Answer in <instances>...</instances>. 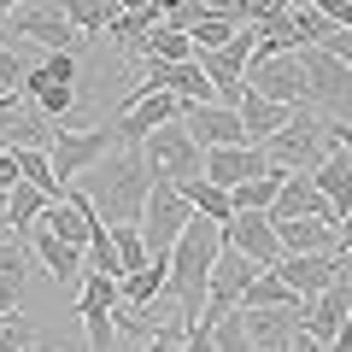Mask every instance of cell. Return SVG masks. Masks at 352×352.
<instances>
[{
	"label": "cell",
	"instance_id": "cell-36",
	"mask_svg": "<svg viewBox=\"0 0 352 352\" xmlns=\"http://www.w3.org/2000/svg\"><path fill=\"white\" fill-rule=\"evenodd\" d=\"M235 30H241V24H235V18H217V12H206V18H200V24H194V30H188V36H194V53H212V47H223V41H229V36H235Z\"/></svg>",
	"mask_w": 352,
	"mask_h": 352
},
{
	"label": "cell",
	"instance_id": "cell-1",
	"mask_svg": "<svg viewBox=\"0 0 352 352\" xmlns=\"http://www.w3.org/2000/svg\"><path fill=\"white\" fill-rule=\"evenodd\" d=\"M153 182H159V176L147 170L141 147H112L94 170H88L82 194H88V206H94V217L112 229V223H141V206H147Z\"/></svg>",
	"mask_w": 352,
	"mask_h": 352
},
{
	"label": "cell",
	"instance_id": "cell-48",
	"mask_svg": "<svg viewBox=\"0 0 352 352\" xmlns=\"http://www.w3.org/2000/svg\"><path fill=\"white\" fill-rule=\"evenodd\" d=\"M346 329H352V311H346Z\"/></svg>",
	"mask_w": 352,
	"mask_h": 352
},
{
	"label": "cell",
	"instance_id": "cell-5",
	"mask_svg": "<svg viewBox=\"0 0 352 352\" xmlns=\"http://www.w3.org/2000/svg\"><path fill=\"white\" fill-rule=\"evenodd\" d=\"M118 147V129H53V147H47V164L59 176V188H71L76 176H88L106 153Z\"/></svg>",
	"mask_w": 352,
	"mask_h": 352
},
{
	"label": "cell",
	"instance_id": "cell-15",
	"mask_svg": "<svg viewBox=\"0 0 352 352\" xmlns=\"http://www.w3.org/2000/svg\"><path fill=\"white\" fill-rule=\"evenodd\" d=\"M41 229L47 235H59L65 247H88V235L100 229V217H94V206H88L82 188H65L59 200H47V212H41Z\"/></svg>",
	"mask_w": 352,
	"mask_h": 352
},
{
	"label": "cell",
	"instance_id": "cell-21",
	"mask_svg": "<svg viewBox=\"0 0 352 352\" xmlns=\"http://www.w3.org/2000/svg\"><path fill=\"white\" fill-rule=\"evenodd\" d=\"M311 182H317V194H323V200L335 206L340 217L352 212V153L329 147V153H323V164H317V170H311Z\"/></svg>",
	"mask_w": 352,
	"mask_h": 352
},
{
	"label": "cell",
	"instance_id": "cell-13",
	"mask_svg": "<svg viewBox=\"0 0 352 352\" xmlns=\"http://www.w3.org/2000/svg\"><path fill=\"white\" fill-rule=\"evenodd\" d=\"M252 276H258V264H252V258H241L235 247H223V252H217L212 276H206V317H200V323H212V317L235 311V305H241V294H247V282H252Z\"/></svg>",
	"mask_w": 352,
	"mask_h": 352
},
{
	"label": "cell",
	"instance_id": "cell-7",
	"mask_svg": "<svg viewBox=\"0 0 352 352\" xmlns=\"http://www.w3.org/2000/svg\"><path fill=\"white\" fill-rule=\"evenodd\" d=\"M141 159H147V170L159 176V182H182V176H200V147H194V135L182 124H159L147 141H141Z\"/></svg>",
	"mask_w": 352,
	"mask_h": 352
},
{
	"label": "cell",
	"instance_id": "cell-46",
	"mask_svg": "<svg viewBox=\"0 0 352 352\" xmlns=\"http://www.w3.org/2000/svg\"><path fill=\"white\" fill-rule=\"evenodd\" d=\"M18 6H24V0H0V18H6V12H18Z\"/></svg>",
	"mask_w": 352,
	"mask_h": 352
},
{
	"label": "cell",
	"instance_id": "cell-44",
	"mask_svg": "<svg viewBox=\"0 0 352 352\" xmlns=\"http://www.w3.org/2000/svg\"><path fill=\"white\" fill-rule=\"evenodd\" d=\"M141 352H176V335H153V340H147Z\"/></svg>",
	"mask_w": 352,
	"mask_h": 352
},
{
	"label": "cell",
	"instance_id": "cell-28",
	"mask_svg": "<svg viewBox=\"0 0 352 352\" xmlns=\"http://www.w3.org/2000/svg\"><path fill=\"white\" fill-rule=\"evenodd\" d=\"M41 212H47V194L30 188V182H18V188L6 194V217H0V223H12V229H36V223H41Z\"/></svg>",
	"mask_w": 352,
	"mask_h": 352
},
{
	"label": "cell",
	"instance_id": "cell-40",
	"mask_svg": "<svg viewBox=\"0 0 352 352\" xmlns=\"http://www.w3.org/2000/svg\"><path fill=\"white\" fill-rule=\"evenodd\" d=\"M329 147H340V153H352V124H329Z\"/></svg>",
	"mask_w": 352,
	"mask_h": 352
},
{
	"label": "cell",
	"instance_id": "cell-22",
	"mask_svg": "<svg viewBox=\"0 0 352 352\" xmlns=\"http://www.w3.org/2000/svg\"><path fill=\"white\" fill-rule=\"evenodd\" d=\"M235 112H241V129H247V141L258 147V141H270V135H276V129L294 118V106H276V100H264V94H252V88H247Z\"/></svg>",
	"mask_w": 352,
	"mask_h": 352
},
{
	"label": "cell",
	"instance_id": "cell-4",
	"mask_svg": "<svg viewBox=\"0 0 352 352\" xmlns=\"http://www.w3.org/2000/svg\"><path fill=\"white\" fill-rule=\"evenodd\" d=\"M0 41H30V47H41V53H76L82 36L71 30V18H65L59 0H24L18 12L0 18Z\"/></svg>",
	"mask_w": 352,
	"mask_h": 352
},
{
	"label": "cell",
	"instance_id": "cell-43",
	"mask_svg": "<svg viewBox=\"0 0 352 352\" xmlns=\"http://www.w3.org/2000/svg\"><path fill=\"white\" fill-rule=\"evenodd\" d=\"M340 258H352V212L340 217Z\"/></svg>",
	"mask_w": 352,
	"mask_h": 352
},
{
	"label": "cell",
	"instance_id": "cell-39",
	"mask_svg": "<svg viewBox=\"0 0 352 352\" xmlns=\"http://www.w3.org/2000/svg\"><path fill=\"white\" fill-rule=\"evenodd\" d=\"M24 176H18V147H0V194H12Z\"/></svg>",
	"mask_w": 352,
	"mask_h": 352
},
{
	"label": "cell",
	"instance_id": "cell-41",
	"mask_svg": "<svg viewBox=\"0 0 352 352\" xmlns=\"http://www.w3.org/2000/svg\"><path fill=\"white\" fill-rule=\"evenodd\" d=\"M288 352H329V346H323V340H311V335H305V329H300V335L288 340Z\"/></svg>",
	"mask_w": 352,
	"mask_h": 352
},
{
	"label": "cell",
	"instance_id": "cell-17",
	"mask_svg": "<svg viewBox=\"0 0 352 352\" xmlns=\"http://www.w3.org/2000/svg\"><path fill=\"white\" fill-rule=\"evenodd\" d=\"M346 270V258L340 252H288V258H276V276L288 282V294H317V288H329V282Z\"/></svg>",
	"mask_w": 352,
	"mask_h": 352
},
{
	"label": "cell",
	"instance_id": "cell-26",
	"mask_svg": "<svg viewBox=\"0 0 352 352\" xmlns=\"http://www.w3.org/2000/svg\"><path fill=\"white\" fill-rule=\"evenodd\" d=\"M282 176H288V170H276V164H270L264 176H247V182H235V188H229L235 212H270V200H276V188H282Z\"/></svg>",
	"mask_w": 352,
	"mask_h": 352
},
{
	"label": "cell",
	"instance_id": "cell-18",
	"mask_svg": "<svg viewBox=\"0 0 352 352\" xmlns=\"http://www.w3.org/2000/svg\"><path fill=\"white\" fill-rule=\"evenodd\" d=\"M264 170H270L264 147H206L200 153V176H206V182H217V188H235V182L264 176Z\"/></svg>",
	"mask_w": 352,
	"mask_h": 352
},
{
	"label": "cell",
	"instance_id": "cell-3",
	"mask_svg": "<svg viewBox=\"0 0 352 352\" xmlns=\"http://www.w3.org/2000/svg\"><path fill=\"white\" fill-rule=\"evenodd\" d=\"M264 159L276 164V170H317L329 153V118L311 112V106H294V118L276 129L270 141H258Z\"/></svg>",
	"mask_w": 352,
	"mask_h": 352
},
{
	"label": "cell",
	"instance_id": "cell-31",
	"mask_svg": "<svg viewBox=\"0 0 352 352\" xmlns=\"http://www.w3.org/2000/svg\"><path fill=\"white\" fill-rule=\"evenodd\" d=\"M300 300V294H288V282L276 276V270H258V276L247 282V294H241V311H258V305H288Z\"/></svg>",
	"mask_w": 352,
	"mask_h": 352
},
{
	"label": "cell",
	"instance_id": "cell-6",
	"mask_svg": "<svg viewBox=\"0 0 352 352\" xmlns=\"http://www.w3.org/2000/svg\"><path fill=\"white\" fill-rule=\"evenodd\" d=\"M188 217H194V206L182 200V194L170 188V182H153V194H147V206H141V241H147V252L153 258H164V252L176 247V235L188 229Z\"/></svg>",
	"mask_w": 352,
	"mask_h": 352
},
{
	"label": "cell",
	"instance_id": "cell-32",
	"mask_svg": "<svg viewBox=\"0 0 352 352\" xmlns=\"http://www.w3.org/2000/svg\"><path fill=\"white\" fill-rule=\"evenodd\" d=\"M112 247H118V264H124V276H129V270H147V264H153V252H147V241H141V229H135V223H112Z\"/></svg>",
	"mask_w": 352,
	"mask_h": 352
},
{
	"label": "cell",
	"instance_id": "cell-33",
	"mask_svg": "<svg viewBox=\"0 0 352 352\" xmlns=\"http://www.w3.org/2000/svg\"><path fill=\"white\" fill-rule=\"evenodd\" d=\"M41 59H30L24 47H12V41H0V94H18L24 88V76L36 71Z\"/></svg>",
	"mask_w": 352,
	"mask_h": 352
},
{
	"label": "cell",
	"instance_id": "cell-37",
	"mask_svg": "<svg viewBox=\"0 0 352 352\" xmlns=\"http://www.w3.org/2000/svg\"><path fill=\"white\" fill-rule=\"evenodd\" d=\"M317 47H323V53H335V59L352 71V30H329V36L317 41Z\"/></svg>",
	"mask_w": 352,
	"mask_h": 352
},
{
	"label": "cell",
	"instance_id": "cell-16",
	"mask_svg": "<svg viewBox=\"0 0 352 352\" xmlns=\"http://www.w3.org/2000/svg\"><path fill=\"white\" fill-rule=\"evenodd\" d=\"M241 311V305H235ZM241 329L258 352H288V340L300 335V300L288 305H258V311H241Z\"/></svg>",
	"mask_w": 352,
	"mask_h": 352
},
{
	"label": "cell",
	"instance_id": "cell-35",
	"mask_svg": "<svg viewBox=\"0 0 352 352\" xmlns=\"http://www.w3.org/2000/svg\"><path fill=\"white\" fill-rule=\"evenodd\" d=\"M36 340H41V329L30 317H18V311L0 317V352H36Z\"/></svg>",
	"mask_w": 352,
	"mask_h": 352
},
{
	"label": "cell",
	"instance_id": "cell-49",
	"mask_svg": "<svg viewBox=\"0 0 352 352\" xmlns=\"http://www.w3.org/2000/svg\"><path fill=\"white\" fill-rule=\"evenodd\" d=\"M0 100H12V94H0Z\"/></svg>",
	"mask_w": 352,
	"mask_h": 352
},
{
	"label": "cell",
	"instance_id": "cell-19",
	"mask_svg": "<svg viewBox=\"0 0 352 352\" xmlns=\"http://www.w3.org/2000/svg\"><path fill=\"white\" fill-rule=\"evenodd\" d=\"M276 241H282V258H288V252H340V223H323V217H282Z\"/></svg>",
	"mask_w": 352,
	"mask_h": 352
},
{
	"label": "cell",
	"instance_id": "cell-38",
	"mask_svg": "<svg viewBox=\"0 0 352 352\" xmlns=\"http://www.w3.org/2000/svg\"><path fill=\"white\" fill-rule=\"evenodd\" d=\"M176 352H217V346H212V329H206V323L182 329V340H176Z\"/></svg>",
	"mask_w": 352,
	"mask_h": 352
},
{
	"label": "cell",
	"instance_id": "cell-30",
	"mask_svg": "<svg viewBox=\"0 0 352 352\" xmlns=\"http://www.w3.org/2000/svg\"><path fill=\"white\" fill-rule=\"evenodd\" d=\"M18 176H24L30 188H41L47 200H59V176H53V164H47V147H18Z\"/></svg>",
	"mask_w": 352,
	"mask_h": 352
},
{
	"label": "cell",
	"instance_id": "cell-47",
	"mask_svg": "<svg viewBox=\"0 0 352 352\" xmlns=\"http://www.w3.org/2000/svg\"><path fill=\"white\" fill-rule=\"evenodd\" d=\"M346 276H352V258H346Z\"/></svg>",
	"mask_w": 352,
	"mask_h": 352
},
{
	"label": "cell",
	"instance_id": "cell-20",
	"mask_svg": "<svg viewBox=\"0 0 352 352\" xmlns=\"http://www.w3.org/2000/svg\"><path fill=\"white\" fill-rule=\"evenodd\" d=\"M24 241H30V258H41L53 270L59 282H82V270H88V258H82V247H65L59 235H47V229H24Z\"/></svg>",
	"mask_w": 352,
	"mask_h": 352
},
{
	"label": "cell",
	"instance_id": "cell-8",
	"mask_svg": "<svg viewBox=\"0 0 352 352\" xmlns=\"http://www.w3.org/2000/svg\"><path fill=\"white\" fill-rule=\"evenodd\" d=\"M112 311H118V282H112V276H100V270H82L76 317H82L88 352H112V340H118V329H112Z\"/></svg>",
	"mask_w": 352,
	"mask_h": 352
},
{
	"label": "cell",
	"instance_id": "cell-23",
	"mask_svg": "<svg viewBox=\"0 0 352 352\" xmlns=\"http://www.w3.org/2000/svg\"><path fill=\"white\" fill-rule=\"evenodd\" d=\"M170 188L194 206V217H212V223H229V217H235L229 188H217V182H206V176H182V182H170Z\"/></svg>",
	"mask_w": 352,
	"mask_h": 352
},
{
	"label": "cell",
	"instance_id": "cell-2",
	"mask_svg": "<svg viewBox=\"0 0 352 352\" xmlns=\"http://www.w3.org/2000/svg\"><path fill=\"white\" fill-rule=\"evenodd\" d=\"M300 71H305V106L323 112L329 124H352V71L346 65H340L335 53H323L317 41H305Z\"/></svg>",
	"mask_w": 352,
	"mask_h": 352
},
{
	"label": "cell",
	"instance_id": "cell-34",
	"mask_svg": "<svg viewBox=\"0 0 352 352\" xmlns=\"http://www.w3.org/2000/svg\"><path fill=\"white\" fill-rule=\"evenodd\" d=\"M206 329H212V346H217V352H258V346L247 340V329H241V311H223V317H212Z\"/></svg>",
	"mask_w": 352,
	"mask_h": 352
},
{
	"label": "cell",
	"instance_id": "cell-10",
	"mask_svg": "<svg viewBox=\"0 0 352 352\" xmlns=\"http://www.w3.org/2000/svg\"><path fill=\"white\" fill-rule=\"evenodd\" d=\"M176 112H182V100L164 94V88H129L124 118H118V147H141V141H147L159 124H170Z\"/></svg>",
	"mask_w": 352,
	"mask_h": 352
},
{
	"label": "cell",
	"instance_id": "cell-24",
	"mask_svg": "<svg viewBox=\"0 0 352 352\" xmlns=\"http://www.w3.org/2000/svg\"><path fill=\"white\" fill-rule=\"evenodd\" d=\"M141 59H164V65H182V59H194V36L188 30H176V24H153L147 30V41H141Z\"/></svg>",
	"mask_w": 352,
	"mask_h": 352
},
{
	"label": "cell",
	"instance_id": "cell-27",
	"mask_svg": "<svg viewBox=\"0 0 352 352\" xmlns=\"http://www.w3.org/2000/svg\"><path fill=\"white\" fill-rule=\"evenodd\" d=\"M159 18H164V12H159V6H153V0H147V6H135V12H118V18H112V30H106V36H112L118 47L129 53V47H141V41H147V30L159 24Z\"/></svg>",
	"mask_w": 352,
	"mask_h": 352
},
{
	"label": "cell",
	"instance_id": "cell-9",
	"mask_svg": "<svg viewBox=\"0 0 352 352\" xmlns=\"http://www.w3.org/2000/svg\"><path fill=\"white\" fill-rule=\"evenodd\" d=\"M247 88L264 94L276 106H305V71H300V53H258L247 65Z\"/></svg>",
	"mask_w": 352,
	"mask_h": 352
},
{
	"label": "cell",
	"instance_id": "cell-29",
	"mask_svg": "<svg viewBox=\"0 0 352 352\" xmlns=\"http://www.w3.org/2000/svg\"><path fill=\"white\" fill-rule=\"evenodd\" d=\"M164 294V258H153L147 270H129L124 282H118V300L124 305H147V300H159Z\"/></svg>",
	"mask_w": 352,
	"mask_h": 352
},
{
	"label": "cell",
	"instance_id": "cell-14",
	"mask_svg": "<svg viewBox=\"0 0 352 352\" xmlns=\"http://www.w3.org/2000/svg\"><path fill=\"white\" fill-rule=\"evenodd\" d=\"M223 247H235L241 258H252L258 270H276V258H282V241H276L270 212H235L223 223Z\"/></svg>",
	"mask_w": 352,
	"mask_h": 352
},
{
	"label": "cell",
	"instance_id": "cell-42",
	"mask_svg": "<svg viewBox=\"0 0 352 352\" xmlns=\"http://www.w3.org/2000/svg\"><path fill=\"white\" fill-rule=\"evenodd\" d=\"M36 352H76V346H71V340H59V335H41ZM82 352H88V346H82Z\"/></svg>",
	"mask_w": 352,
	"mask_h": 352
},
{
	"label": "cell",
	"instance_id": "cell-11",
	"mask_svg": "<svg viewBox=\"0 0 352 352\" xmlns=\"http://www.w3.org/2000/svg\"><path fill=\"white\" fill-rule=\"evenodd\" d=\"M346 311H352V276L340 270L329 288H317V294H305V300H300V329L329 346V340L346 329Z\"/></svg>",
	"mask_w": 352,
	"mask_h": 352
},
{
	"label": "cell",
	"instance_id": "cell-45",
	"mask_svg": "<svg viewBox=\"0 0 352 352\" xmlns=\"http://www.w3.org/2000/svg\"><path fill=\"white\" fill-rule=\"evenodd\" d=\"M206 12H217V18H235V0H200Z\"/></svg>",
	"mask_w": 352,
	"mask_h": 352
},
{
	"label": "cell",
	"instance_id": "cell-12",
	"mask_svg": "<svg viewBox=\"0 0 352 352\" xmlns=\"http://www.w3.org/2000/svg\"><path fill=\"white\" fill-rule=\"evenodd\" d=\"M176 124L194 135V147H252L247 141V129H241V112L235 106H217V100H206V106H182L176 112Z\"/></svg>",
	"mask_w": 352,
	"mask_h": 352
},
{
	"label": "cell",
	"instance_id": "cell-25",
	"mask_svg": "<svg viewBox=\"0 0 352 352\" xmlns=\"http://www.w3.org/2000/svg\"><path fill=\"white\" fill-rule=\"evenodd\" d=\"M65 6V18H71V30L76 36H100V30H112V18L124 12V6H118V0H59Z\"/></svg>",
	"mask_w": 352,
	"mask_h": 352
}]
</instances>
